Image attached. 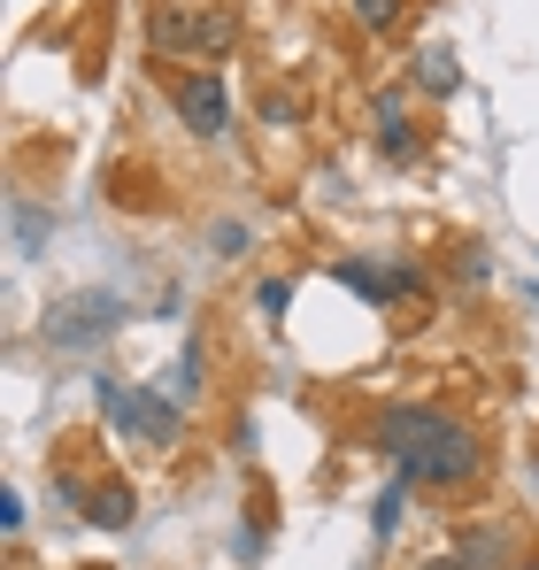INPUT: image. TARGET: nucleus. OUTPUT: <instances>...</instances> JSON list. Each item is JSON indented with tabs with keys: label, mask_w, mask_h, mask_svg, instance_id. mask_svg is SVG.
I'll return each mask as SVG.
<instances>
[{
	"label": "nucleus",
	"mask_w": 539,
	"mask_h": 570,
	"mask_svg": "<svg viewBox=\"0 0 539 570\" xmlns=\"http://www.w3.org/2000/svg\"><path fill=\"white\" fill-rule=\"evenodd\" d=\"M92 401H100V416H108V424H124L139 448H170V440H178V409H170V393H163V385H147V393H139V385L100 379V385H92Z\"/></svg>",
	"instance_id": "f257e3e1"
},
{
	"label": "nucleus",
	"mask_w": 539,
	"mask_h": 570,
	"mask_svg": "<svg viewBox=\"0 0 539 570\" xmlns=\"http://www.w3.org/2000/svg\"><path fill=\"white\" fill-rule=\"evenodd\" d=\"M116 324H124V301L92 285V293H70V301H55L39 332H47V347H62V355H86V347H100V340L116 332Z\"/></svg>",
	"instance_id": "f03ea898"
},
{
	"label": "nucleus",
	"mask_w": 539,
	"mask_h": 570,
	"mask_svg": "<svg viewBox=\"0 0 539 570\" xmlns=\"http://www.w3.org/2000/svg\"><path fill=\"white\" fill-rule=\"evenodd\" d=\"M478 463H486V448H478L462 424H448V432H432V440L401 463V478H409V485H462V478H478Z\"/></svg>",
	"instance_id": "7ed1b4c3"
},
{
	"label": "nucleus",
	"mask_w": 539,
	"mask_h": 570,
	"mask_svg": "<svg viewBox=\"0 0 539 570\" xmlns=\"http://www.w3.org/2000/svg\"><path fill=\"white\" fill-rule=\"evenodd\" d=\"M432 432H448V416H440V409H416V401H401V409H385V424H378V448L409 463V455H416Z\"/></svg>",
	"instance_id": "20e7f679"
},
{
	"label": "nucleus",
	"mask_w": 539,
	"mask_h": 570,
	"mask_svg": "<svg viewBox=\"0 0 539 570\" xmlns=\"http://www.w3.org/2000/svg\"><path fill=\"white\" fill-rule=\"evenodd\" d=\"M178 116L200 131V139H224L232 124V100H224V78H185L178 86Z\"/></svg>",
	"instance_id": "39448f33"
},
{
	"label": "nucleus",
	"mask_w": 539,
	"mask_h": 570,
	"mask_svg": "<svg viewBox=\"0 0 539 570\" xmlns=\"http://www.w3.org/2000/svg\"><path fill=\"white\" fill-rule=\"evenodd\" d=\"M86 517L100 524V532H124V524H131V485H92Z\"/></svg>",
	"instance_id": "423d86ee"
},
{
	"label": "nucleus",
	"mask_w": 539,
	"mask_h": 570,
	"mask_svg": "<svg viewBox=\"0 0 539 570\" xmlns=\"http://www.w3.org/2000/svg\"><path fill=\"white\" fill-rule=\"evenodd\" d=\"M232 39H239V23H232L224 8H200V16H193V47H200V55H224Z\"/></svg>",
	"instance_id": "0eeeda50"
},
{
	"label": "nucleus",
	"mask_w": 539,
	"mask_h": 570,
	"mask_svg": "<svg viewBox=\"0 0 539 570\" xmlns=\"http://www.w3.org/2000/svg\"><path fill=\"white\" fill-rule=\"evenodd\" d=\"M416 86H424V94H454V55H440V47L416 55Z\"/></svg>",
	"instance_id": "6e6552de"
},
{
	"label": "nucleus",
	"mask_w": 539,
	"mask_h": 570,
	"mask_svg": "<svg viewBox=\"0 0 539 570\" xmlns=\"http://www.w3.org/2000/svg\"><path fill=\"white\" fill-rule=\"evenodd\" d=\"M462 563H470V570L509 563V540H501V532H493V540H486V532H470V540H462Z\"/></svg>",
	"instance_id": "1a4fd4ad"
},
{
	"label": "nucleus",
	"mask_w": 539,
	"mask_h": 570,
	"mask_svg": "<svg viewBox=\"0 0 539 570\" xmlns=\"http://www.w3.org/2000/svg\"><path fill=\"white\" fill-rule=\"evenodd\" d=\"M401 493H409V485H393V493L378 501V532H393V524H401Z\"/></svg>",
	"instance_id": "9d476101"
},
{
	"label": "nucleus",
	"mask_w": 539,
	"mask_h": 570,
	"mask_svg": "<svg viewBox=\"0 0 539 570\" xmlns=\"http://www.w3.org/2000/svg\"><path fill=\"white\" fill-rule=\"evenodd\" d=\"M362 8V23H370V31H385V23H393V0H355Z\"/></svg>",
	"instance_id": "9b49d317"
},
{
	"label": "nucleus",
	"mask_w": 539,
	"mask_h": 570,
	"mask_svg": "<svg viewBox=\"0 0 539 570\" xmlns=\"http://www.w3.org/2000/svg\"><path fill=\"white\" fill-rule=\"evenodd\" d=\"M424 570H470V563H462V556H440V563H424Z\"/></svg>",
	"instance_id": "f8f14e48"
}]
</instances>
